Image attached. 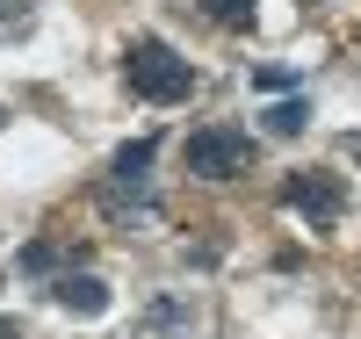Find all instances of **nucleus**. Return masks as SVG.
Returning <instances> with one entry per match:
<instances>
[{
	"instance_id": "4468645a",
	"label": "nucleus",
	"mask_w": 361,
	"mask_h": 339,
	"mask_svg": "<svg viewBox=\"0 0 361 339\" xmlns=\"http://www.w3.org/2000/svg\"><path fill=\"white\" fill-rule=\"evenodd\" d=\"M0 123H8V109H0Z\"/></svg>"
},
{
	"instance_id": "20e7f679",
	"label": "nucleus",
	"mask_w": 361,
	"mask_h": 339,
	"mask_svg": "<svg viewBox=\"0 0 361 339\" xmlns=\"http://www.w3.org/2000/svg\"><path fill=\"white\" fill-rule=\"evenodd\" d=\"M137 202V195H152V137H130L123 152L109 159V202Z\"/></svg>"
},
{
	"instance_id": "f8f14e48",
	"label": "nucleus",
	"mask_w": 361,
	"mask_h": 339,
	"mask_svg": "<svg viewBox=\"0 0 361 339\" xmlns=\"http://www.w3.org/2000/svg\"><path fill=\"white\" fill-rule=\"evenodd\" d=\"M0 339H22V325H15V318H0Z\"/></svg>"
},
{
	"instance_id": "0eeeda50",
	"label": "nucleus",
	"mask_w": 361,
	"mask_h": 339,
	"mask_svg": "<svg viewBox=\"0 0 361 339\" xmlns=\"http://www.w3.org/2000/svg\"><path fill=\"white\" fill-rule=\"evenodd\" d=\"M195 8H202L209 22H224V29H246V22H253V0H195Z\"/></svg>"
},
{
	"instance_id": "7ed1b4c3",
	"label": "nucleus",
	"mask_w": 361,
	"mask_h": 339,
	"mask_svg": "<svg viewBox=\"0 0 361 339\" xmlns=\"http://www.w3.org/2000/svg\"><path fill=\"white\" fill-rule=\"evenodd\" d=\"M282 202H289L304 224H340V217H347V180H340V173H289Z\"/></svg>"
},
{
	"instance_id": "9b49d317",
	"label": "nucleus",
	"mask_w": 361,
	"mask_h": 339,
	"mask_svg": "<svg viewBox=\"0 0 361 339\" xmlns=\"http://www.w3.org/2000/svg\"><path fill=\"white\" fill-rule=\"evenodd\" d=\"M253 87H260V94H282L289 73H282V66H260V73H253Z\"/></svg>"
},
{
	"instance_id": "ddd939ff",
	"label": "nucleus",
	"mask_w": 361,
	"mask_h": 339,
	"mask_svg": "<svg viewBox=\"0 0 361 339\" xmlns=\"http://www.w3.org/2000/svg\"><path fill=\"white\" fill-rule=\"evenodd\" d=\"M347 152H354V159H361V130H354V137H347Z\"/></svg>"
},
{
	"instance_id": "f257e3e1",
	"label": "nucleus",
	"mask_w": 361,
	"mask_h": 339,
	"mask_svg": "<svg viewBox=\"0 0 361 339\" xmlns=\"http://www.w3.org/2000/svg\"><path fill=\"white\" fill-rule=\"evenodd\" d=\"M123 73H130V87L145 101H188L195 94V66L173 44H159V37H137L130 58H123Z\"/></svg>"
},
{
	"instance_id": "6e6552de",
	"label": "nucleus",
	"mask_w": 361,
	"mask_h": 339,
	"mask_svg": "<svg viewBox=\"0 0 361 339\" xmlns=\"http://www.w3.org/2000/svg\"><path fill=\"white\" fill-rule=\"evenodd\" d=\"M51 267H58V245L51 238H29L22 245V274H51Z\"/></svg>"
},
{
	"instance_id": "1a4fd4ad",
	"label": "nucleus",
	"mask_w": 361,
	"mask_h": 339,
	"mask_svg": "<svg viewBox=\"0 0 361 339\" xmlns=\"http://www.w3.org/2000/svg\"><path fill=\"white\" fill-rule=\"evenodd\" d=\"M166 325H180V296L152 303V311H145V325H137V339H152V332H166Z\"/></svg>"
},
{
	"instance_id": "f03ea898",
	"label": "nucleus",
	"mask_w": 361,
	"mask_h": 339,
	"mask_svg": "<svg viewBox=\"0 0 361 339\" xmlns=\"http://www.w3.org/2000/svg\"><path fill=\"white\" fill-rule=\"evenodd\" d=\"M180 159H188L195 180H238V173L260 159V144H253L246 130H231V123H209V130L188 137V152H180Z\"/></svg>"
},
{
	"instance_id": "9d476101",
	"label": "nucleus",
	"mask_w": 361,
	"mask_h": 339,
	"mask_svg": "<svg viewBox=\"0 0 361 339\" xmlns=\"http://www.w3.org/2000/svg\"><path fill=\"white\" fill-rule=\"evenodd\" d=\"M29 22H37V15H29L22 0H0V37H29Z\"/></svg>"
},
{
	"instance_id": "39448f33",
	"label": "nucleus",
	"mask_w": 361,
	"mask_h": 339,
	"mask_svg": "<svg viewBox=\"0 0 361 339\" xmlns=\"http://www.w3.org/2000/svg\"><path fill=\"white\" fill-rule=\"evenodd\" d=\"M51 296L66 303L73 318H102V311H109V282H102V274H66Z\"/></svg>"
},
{
	"instance_id": "423d86ee",
	"label": "nucleus",
	"mask_w": 361,
	"mask_h": 339,
	"mask_svg": "<svg viewBox=\"0 0 361 339\" xmlns=\"http://www.w3.org/2000/svg\"><path fill=\"white\" fill-rule=\"evenodd\" d=\"M304 123H311V101L304 94H282L275 109H267V130H275V137H296Z\"/></svg>"
}]
</instances>
